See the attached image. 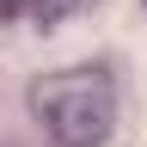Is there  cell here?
<instances>
[{"instance_id": "6da1fadb", "label": "cell", "mask_w": 147, "mask_h": 147, "mask_svg": "<svg viewBox=\"0 0 147 147\" xmlns=\"http://www.w3.org/2000/svg\"><path fill=\"white\" fill-rule=\"evenodd\" d=\"M31 110L55 147H104L117 129V80L110 67H55L31 80Z\"/></svg>"}, {"instance_id": "7a4b0ae2", "label": "cell", "mask_w": 147, "mask_h": 147, "mask_svg": "<svg viewBox=\"0 0 147 147\" xmlns=\"http://www.w3.org/2000/svg\"><path fill=\"white\" fill-rule=\"evenodd\" d=\"M74 12H86V0H0L6 25H61Z\"/></svg>"}]
</instances>
